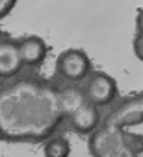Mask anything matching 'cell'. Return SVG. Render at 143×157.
<instances>
[{"instance_id":"6da1fadb","label":"cell","mask_w":143,"mask_h":157,"mask_svg":"<svg viewBox=\"0 0 143 157\" xmlns=\"http://www.w3.org/2000/svg\"><path fill=\"white\" fill-rule=\"evenodd\" d=\"M63 120L59 89L39 80H19L0 89V137L8 142H39Z\"/></svg>"},{"instance_id":"7a4b0ae2","label":"cell","mask_w":143,"mask_h":157,"mask_svg":"<svg viewBox=\"0 0 143 157\" xmlns=\"http://www.w3.org/2000/svg\"><path fill=\"white\" fill-rule=\"evenodd\" d=\"M89 150L93 157H143L141 129L99 126L91 133Z\"/></svg>"},{"instance_id":"3957f363","label":"cell","mask_w":143,"mask_h":157,"mask_svg":"<svg viewBox=\"0 0 143 157\" xmlns=\"http://www.w3.org/2000/svg\"><path fill=\"white\" fill-rule=\"evenodd\" d=\"M59 104L63 118L69 120L71 128L80 135H89L100 126V109L89 104L82 91L76 87H65L59 91Z\"/></svg>"},{"instance_id":"277c9868","label":"cell","mask_w":143,"mask_h":157,"mask_svg":"<svg viewBox=\"0 0 143 157\" xmlns=\"http://www.w3.org/2000/svg\"><path fill=\"white\" fill-rule=\"evenodd\" d=\"M91 72V59L80 48H67L56 57V74L69 85L84 82Z\"/></svg>"},{"instance_id":"5b68a950","label":"cell","mask_w":143,"mask_h":157,"mask_svg":"<svg viewBox=\"0 0 143 157\" xmlns=\"http://www.w3.org/2000/svg\"><path fill=\"white\" fill-rule=\"evenodd\" d=\"M84 98L95 107H106L117 98V82L106 72H89L80 89Z\"/></svg>"},{"instance_id":"8992f818","label":"cell","mask_w":143,"mask_h":157,"mask_svg":"<svg viewBox=\"0 0 143 157\" xmlns=\"http://www.w3.org/2000/svg\"><path fill=\"white\" fill-rule=\"evenodd\" d=\"M143 124V98L141 94H134L132 98L123 100L104 120V126L126 128V129H141Z\"/></svg>"},{"instance_id":"52a82bcc","label":"cell","mask_w":143,"mask_h":157,"mask_svg":"<svg viewBox=\"0 0 143 157\" xmlns=\"http://www.w3.org/2000/svg\"><path fill=\"white\" fill-rule=\"evenodd\" d=\"M17 48H19V57L22 63V68L24 67L35 68V67L43 65L47 59V54H48L47 43L39 35H24V37L17 39Z\"/></svg>"},{"instance_id":"ba28073f","label":"cell","mask_w":143,"mask_h":157,"mask_svg":"<svg viewBox=\"0 0 143 157\" xmlns=\"http://www.w3.org/2000/svg\"><path fill=\"white\" fill-rule=\"evenodd\" d=\"M22 70V63L19 57L17 39H11L0 33V78L10 80Z\"/></svg>"},{"instance_id":"9c48e42d","label":"cell","mask_w":143,"mask_h":157,"mask_svg":"<svg viewBox=\"0 0 143 157\" xmlns=\"http://www.w3.org/2000/svg\"><path fill=\"white\" fill-rule=\"evenodd\" d=\"M45 157H71V142L63 135H50L43 144Z\"/></svg>"},{"instance_id":"30bf717a","label":"cell","mask_w":143,"mask_h":157,"mask_svg":"<svg viewBox=\"0 0 143 157\" xmlns=\"http://www.w3.org/2000/svg\"><path fill=\"white\" fill-rule=\"evenodd\" d=\"M132 52L136 54V57L139 61L143 59V15H141V10L137 11V17H136V33L132 39Z\"/></svg>"},{"instance_id":"8fae6325","label":"cell","mask_w":143,"mask_h":157,"mask_svg":"<svg viewBox=\"0 0 143 157\" xmlns=\"http://www.w3.org/2000/svg\"><path fill=\"white\" fill-rule=\"evenodd\" d=\"M17 4V0H0V21L6 19Z\"/></svg>"}]
</instances>
